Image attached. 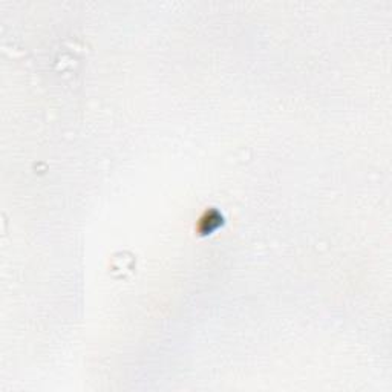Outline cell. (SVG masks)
Wrapping results in <instances>:
<instances>
[{
    "instance_id": "obj_1",
    "label": "cell",
    "mask_w": 392,
    "mask_h": 392,
    "mask_svg": "<svg viewBox=\"0 0 392 392\" xmlns=\"http://www.w3.org/2000/svg\"><path fill=\"white\" fill-rule=\"evenodd\" d=\"M202 224H205V229L202 230V233H208L211 232L213 229L219 227L222 224V216L219 214V211H207V214L201 219V226Z\"/></svg>"
}]
</instances>
